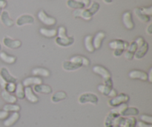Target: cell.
I'll return each mask as SVG.
<instances>
[{"label":"cell","instance_id":"2","mask_svg":"<svg viewBox=\"0 0 152 127\" xmlns=\"http://www.w3.org/2000/svg\"><path fill=\"white\" fill-rule=\"evenodd\" d=\"M78 102L79 104H82V105L90 104L92 105L96 106L99 103V98L95 94L86 92V93H83L81 95H80L78 98Z\"/></svg>","mask_w":152,"mask_h":127},{"label":"cell","instance_id":"3","mask_svg":"<svg viewBox=\"0 0 152 127\" xmlns=\"http://www.w3.org/2000/svg\"><path fill=\"white\" fill-rule=\"evenodd\" d=\"M129 101V96L126 94L121 93L120 95H117V96L114 98H111L108 101V105L111 107H115L121 105L123 104H127L128 101Z\"/></svg>","mask_w":152,"mask_h":127},{"label":"cell","instance_id":"39","mask_svg":"<svg viewBox=\"0 0 152 127\" xmlns=\"http://www.w3.org/2000/svg\"><path fill=\"white\" fill-rule=\"evenodd\" d=\"M137 48H138V47H137V46L136 43L134 41V42H132V43H130V44H129V47H128V48L126 49V51H129V52H131V53H132L134 54L135 52H136V51L137 50Z\"/></svg>","mask_w":152,"mask_h":127},{"label":"cell","instance_id":"30","mask_svg":"<svg viewBox=\"0 0 152 127\" xmlns=\"http://www.w3.org/2000/svg\"><path fill=\"white\" fill-rule=\"evenodd\" d=\"M140 113L139 110H138L137 108L136 107H129L128 106L127 108L126 109L123 113L122 114V117H133V116H137Z\"/></svg>","mask_w":152,"mask_h":127},{"label":"cell","instance_id":"55","mask_svg":"<svg viewBox=\"0 0 152 127\" xmlns=\"http://www.w3.org/2000/svg\"><path fill=\"white\" fill-rule=\"evenodd\" d=\"M102 1H103V2L105 3V4H111V3H112L113 0H102Z\"/></svg>","mask_w":152,"mask_h":127},{"label":"cell","instance_id":"21","mask_svg":"<svg viewBox=\"0 0 152 127\" xmlns=\"http://www.w3.org/2000/svg\"><path fill=\"white\" fill-rule=\"evenodd\" d=\"M20 115L19 112H13L10 116L7 117L4 121V126L6 127H10L13 126L14 123L19 120Z\"/></svg>","mask_w":152,"mask_h":127},{"label":"cell","instance_id":"54","mask_svg":"<svg viewBox=\"0 0 152 127\" xmlns=\"http://www.w3.org/2000/svg\"><path fill=\"white\" fill-rule=\"evenodd\" d=\"M148 80L149 83H152V68L149 71V74H148Z\"/></svg>","mask_w":152,"mask_h":127},{"label":"cell","instance_id":"40","mask_svg":"<svg viewBox=\"0 0 152 127\" xmlns=\"http://www.w3.org/2000/svg\"><path fill=\"white\" fill-rule=\"evenodd\" d=\"M140 9L141 12L144 14L147 15V16H151L152 15V6H149V7H140Z\"/></svg>","mask_w":152,"mask_h":127},{"label":"cell","instance_id":"52","mask_svg":"<svg viewBox=\"0 0 152 127\" xmlns=\"http://www.w3.org/2000/svg\"><path fill=\"white\" fill-rule=\"evenodd\" d=\"M145 32L148 34V35H151L152 34V24H149L148 27L146 28Z\"/></svg>","mask_w":152,"mask_h":127},{"label":"cell","instance_id":"34","mask_svg":"<svg viewBox=\"0 0 152 127\" xmlns=\"http://www.w3.org/2000/svg\"><path fill=\"white\" fill-rule=\"evenodd\" d=\"M128 106H128L127 104H121V105H120V106H118L115 107V108L112 109L111 110V112H112L118 115L121 116L122 114L123 113V112L126 110V109L127 108Z\"/></svg>","mask_w":152,"mask_h":127},{"label":"cell","instance_id":"27","mask_svg":"<svg viewBox=\"0 0 152 127\" xmlns=\"http://www.w3.org/2000/svg\"><path fill=\"white\" fill-rule=\"evenodd\" d=\"M84 44L86 49L89 53H93V52H94L95 48L93 45V37L92 36L88 35L85 37Z\"/></svg>","mask_w":152,"mask_h":127},{"label":"cell","instance_id":"16","mask_svg":"<svg viewBox=\"0 0 152 127\" xmlns=\"http://www.w3.org/2000/svg\"><path fill=\"white\" fill-rule=\"evenodd\" d=\"M119 117H120V115L112 112H110L107 115L106 117H105V121H104V126L113 127L114 126V124H115L116 120H117V119Z\"/></svg>","mask_w":152,"mask_h":127},{"label":"cell","instance_id":"51","mask_svg":"<svg viewBox=\"0 0 152 127\" xmlns=\"http://www.w3.org/2000/svg\"><path fill=\"white\" fill-rule=\"evenodd\" d=\"M6 84H7V82H6L5 80H4V79L1 77V75H0V86H1L3 89H4V87H5Z\"/></svg>","mask_w":152,"mask_h":127},{"label":"cell","instance_id":"20","mask_svg":"<svg viewBox=\"0 0 152 127\" xmlns=\"http://www.w3.org/2000/svg\"><path fill=\"white\" fill-rule=\"evenodd\" d=\"M0 20H1V23L6 27H12L14 25V22L10 19V15L7 10H2L1 16H0Z\"/></svg>","mask_w":152,"mask_h":127},{"label":"cell","instance_id":"25","mask_svg":"<svg viewBox=\"0 0 152 127\" xmlns=\"http://www.w3.org/2000/svg\"><path fill=\"white\" fill-rule=\"evenodd\" d=\"M1 98H2V99L4 100L5 102H7V104H16V101H17V98H16V96L11 95L10 93H8V92H6L5 90H3L2 92H1Z\"/></svg>","mask_w":152,"mask_h":127},{"label":"cell","instance_id":"31","mask_svg":"<svg viewBox=\"0 0 152 127\" xmlns=\"http://www.w3.org/2000/svg\"><path fill=\"white\" fill-rule=\"evenodd\" d=\"M15 93H16V98L18 99L22 100L25 98V88L22 83H19L16 85Z\"/></svg>","mask_w":152,"mask_h":127},{"label":"cell","instance_id":"17","mask_svg":"<svg viewBox=\"0 0 152 127\" xmlns=\"http://www.w3.org/2000/svg\"><path fill=\"white\" fill-rule=\"evenodd\" d=\"M0 75L7 83H16V80H17L16 77H13L10 74V71H8V69L5 68V67H2L1 68V70H0Z\"/></svg>","mask_w":152,"mask_h":127},{"label":"cell","instance_id":"24","mask_svg":"<svg viewBox=\"0 0 152 127\" xmlns=\"http://www.w3.org/2000/svg\"><path fill=\"white\" fill-rule=\"evenodd\" d=\"M32 74L36 77H49L50 76V72L48 69L44 68H35L32 70Z\"/></svg>","mask_w":152,"mask_h":127},{"label":"cell","instance_id":"29","mask_svg":"<svg viewBox=\"0 0 152 127\" xmlns=\"http://www.w3.org/2000/svg\"><path fill=\"white\" fill-rule=\"evenodd\" d=\"M39 33L44 37L48 38H53L57 35V30L48 29V28H42L39 29Z\"/></svg>","mask_w":152,"mask_h":127},{"label":"cell","instance_id":"18","mask_svg":"<svg viewBox=\"0 0 152 127\" xmlns=\"http://www.w3.org/2000/svg\"><path fill=\"white\" fill-rule=\"evenodd\" d=\"M43 83L42 80L40 77H29L25 78L22 82V85L25 87H28V86H36V85L42 84Z\"/></svg>","mask_w":152,"mask_h":127},{"label":"cell","instance_id":"12","mask_svg":"<svg viewBox=\"0 0 152 127\" xmlns=\"http://www.w3.org/2000/svg\"><path fill=\"white\" fill-rule=\"evenodd\" d=\"M25 98L31 104H37L39 101V98L35 95L31 86L25 88Z\"/></svg>","mask_w":152,"mask_h":127},{"label":"cell","instance_id":"42","mask_svg":"<svg viewBox=\"0 0 152 127\" xmlns=\"http://www.w3.org/2000/svg\"><path fill=\"white\" fill-rule=\"evenodd\" d=\"M134 42H135V43H136L137 46L138 48L141 47V46H142V45H143L144 43H145V40H144L143 37H137V40H135Z\"/></svg>","mask_w":152,"mask_h":127},{"label":"cell","instance_id":"15","mask_svg":"<svg viewBox=\"0 0 152 127\" xmlns=\"http://www.w3.org/2000/svg\"><path fill=\"white\" fill-rule=\"evenodd\" d=\"M82 65L80 64L75 63L71 60H65L62 62V68L65 71H74L82 68Z\"/></svg>","mask_w":152,"mask_h":127},{"label":"cell","instance_id":"35","mask_svg":"<svg viewBox=\"0 0 152 127\" xmlns=\"http://www.w3.org/2000/svg\"><path fill=\"white\" fill-rule=\"evenodd\" d=\"M137 122V119L134 117H129L126 118L123 127H136Z\"/></svg>","mask_w":152,"mask_h":127},{"label":"cell","instance_id":"9","mask_svg":"<svg viewBox=\"0 0 152 127\" xmlns=\"http://www.w3.org/2000/svg\"><path fill=\"white\" fill-rule=\"evenodd\" d=\"M108 46L111 49L117 50V49H122V50L126 51L129 46V43L128 42L123 41L122 40H114L108 43Z\"/></svg>","mask_w":152,"mask_h":127},{"label":"cell","instance_id":"33","mask_svg":"<svg viewBox=\"0 0 152 127\" xmlns=\"http://www.w3.org/2000/svg\"><path fill=\"white\" fill-rule=\"evenodd\" d=\"M20 109L21 107L16 104H7L4 105V107H3V110L7 112H19Z\"/></svg>","mask_w":152,"mask_h":127},{"label":"cell","instance_id":"48","mask_svg":"<svg viewBox=\"0 0 152 127\" xmlns=\"http://www.w3.org/2000/svg\"><path fill=\"white\" fill-rule=\"evenodd\" d=\"M83 9H77V10H74V11L73 12V16L75 18H79L81 16V12Z\"/></svg>","mask_w":152,"mask_h":127},{"label":"cell","instance_id":"14","mask_svg":"<svg viewBox=\"0 0 152 127\" xmlns=\"http://www.w3.org/2000/svg\"><path fill=\"white\" fill-rule=\"evenodd\" d=\"M34 92L37 94H44V95H50L52 93V88L48 85L39 84L34 86Z\"/></svg>","mask_w":152,"mask_h":127},{"label":"cell","instance_id":"47","mask_svg":"<svg viewBox=\"0 0 152 127\" xmlns=\"http://www.w3.org/2000/svg\"><path fill=\"white\" fill-rule=\"evenodd\" d=\"M9 116V112H7L5 111H0V120H4L6 119Z\"/></svg>","mask_w":152,"mask_h":127},{"label":"cell","instance_id":"4","mask_svg":"<svg viewBox=\"0 0 152 127\" xmlns=\"http://www.w3.org/2000/svg\"><path fill=\"white\" fill-rule=\"evenodd\" d=\"M37 17H38L39 20L43 24L46 25H49V26H52L54 25L56 23V19L54 17L48 16L45 10H41L38 12L37 13Z\"/></svg>","mask_w":152,"mask_h":127},{"label":"cell","instance_id":"53","mask_svg":"<svg viewBox=\"0 0 152 127\" xmlns=\"http://www.w3.org/2000/svg\"><path fill=\"white\" fill-rule=\"evenodd\" d=\"M7 2L6 0H0V8L3 9L7 6Z\"/></svg>","mask_w":152,"mask_h":127},{"label":"cell","instance_id":"56","mask_svg":"<svg viewBox=\"0 0 152 127\" xmlns=\"http://www.w3.org/2000/svg\"><path fill=\"white\" fill-rule=\"evenodd\" d=\"M1 12H2V9L0 8V16H1Z\"/></svg>","mask_w":152,"mask_h":127},{"label":"cell","instance_id":"38","mask_svg":"<svg viewBox=\"0 0 152 127\" xmlns=\"http://www.w3.org/2000/svg\"><path fill=\"white\" fill-rule=\"evenodd\" d=\"M57 35L59 37H68L67 35V31L66 28L64 26L59 27L57 30Z\"/></svg>","mask_w":152,"mask_h":127},{"label":"cell","instance_id":"1","mask_svg":"<svg viewBox=\"0 0 152 127\" xmlns=\"http://www.w3.org/2000/svg\"><path fill=\"white\" fill-rule=\"evenodd\" d=\"M99 7H100V5L97 1H93L91 4L90 7L88 8L83 9L81 13V18L86 21L91 20L94 15L96 14L98 10H99Z\"/></svg>","mask_w":152,"mask_h":127},{"label":"cell","instance_id":"26","mask_svg":"<svg viewBox=\"0 0 152 127\" xmlns=\"http://www.w3.org/2000/svg\"><path fill=\"white\" fill-rule=\"evenodd\" d=\"M66 93L65 92H62V91H59V92H56V93H54L52 95L51 98H50V101L53 104H57V103L66 99Z\"/></svg>","mask_w":152,"mask_h":127},{"label":"cell","instance_id":"19","mask_svg":"<svg viewBox=\"0 0 152 127\" xmlns=\"http://www.w3.org/2000/svg\"><path fill=\"white\" fill-rule=\"evenodd\" d=\"M105 38V34L103 31L98 32L94 37H93V45L95 49H99L102 46V41Z\"/></svg>","mask_w":152,"mask_h":127},{"label":"cell","instance_id":"46","mask_svg":"<svg viewBox=\"0 0 152 127\" xmlns=\"http://www.w3.org/2000/svg\"><path fill=\"white\" fill-rule=\"evenodd\" d=\"M137 127H152V124H149V123H145L140 120V121L137 122Z\"/></svg>","mask_w":152,"mask_h":127},{"label":"cell","instance_id":"50","mask_svg":"<svg viewBox=\"0 0 152 127\" xmlns=\"http://www.w3.org/2000/svg\"><path fill=\"white\" fill-rule=\"evenodd\" d=\"M117 95V92L115 90V89H111V92H110L109 95H108V97H110V98H114V97H116Z\"/></svg>","mask_w":152,"mask_h":127},{"label":"cell","instance_id":"41","mask_svg":"<svg viewBox=\"0 0 152 127\" xmlns=\"http://www.w3.org/2000/svg\"><path fill=\"white\" fill-rule=\"evenodd\" d=\"M141 121L145 122V123L152 124V117L151 115H142L140 116Z\"/></svg>","mask_w":152,"mask_h":127},{"label":"cell","instance_id":"22","mask_svg":"<svg viewBox=\"0 0 152 127\" xmlns=\"http://www.w3.org/2000/svg\"><path fill=\"white\" fill-rule=\"evenodd\" d=\"M72 62H75V63L80 64L82 66H88L90 65L91 62L88 59V58L84 56H74L71 58L70 59Z\"/></svg>","mask_w":152,"mask_h":127},{"label":"cell","instance_id":"23","mask_svg":"<svg viewBox=\"0 0 152 127\" xmlns=\"http://www.w3.org/2000/svg\"><path fill=\"white\" fill-rule=\"evenodd\" d=\"M134 13L135 16H137L138 19L140 21H141L142 22H144V23H148V22H150L151 20V17L149 16H147V15L144 14L141 12L140 7H136L134 10Z\"/></svg>","mask_w":152,"mask_h":127},{"label":"cell","instance_id":"5","mask_svg":"<svg viewBox=\"0 0 152 127\" xmlns=\"http://www.w3.org/2000/svg\"><path fill=\"white\" fill-rule=\"evenodd\" d=\"M35 19L31 14H22L16 19V25L18 27H22L27 25H33L34 24Z\"/></svg>","mask_w":152,"mask_h":127},{"label":"cell","instance_id":"45","mask_svg":"<svg viewBox=\"0 0 152 127\" xmlns=\"http://www.w3.org/2000/svg\"><path fill=\"white\" fill-rule=\"evenodd\" d=\"M134 54L127 51H126L124 52V57L126 59L132 60V59H134Z\"/></svg>","mask_w":152,"mask_h":127},{"label":"cell","instance_id":"28","mask_svg":"<svg viewBox=\"0 0 152 127\" xmlns=\"http://www.w3.org/2000/svg\"><path fill=\"white\" fill-rule=\"evenodd\" d=\"M0 59L7 64H13L16 62V57L11 55H8L6 52L0 51Z\"/></svg>","mask_w":152,"mask_h":127},{"label":"cell","instance_id":"57","mask_svg":"<svg viewBox=\"0 0 152 127\" xmlns=\"http://www.w3.org/2000/svg\"><path fill=\"white\" fill-rule=\"evenodd\" d=\"M1 49H2V47H1V43H0V51H1Z\"/></svg>","mask_w":152,"mask_h":127},{"label":"cell","instance_id":"13","mask_svg":"<svg viewBox=\"0 0 152 127\" xmlns=\"http://www.w3.org/2000/svg\"><path fill=\"white\" fill-rule=\"evenodd\" d=\"M93 71L95 74L101 76L103 78V80L111 77V73L109 72V71L107 68H105V67L101 66V65H94L93 67Z\"/></svg>","mask_w":152,"mask_h":127},{"label":"cell","instance_id":"36","mask_svg":"<svg viewBox=\"0 0 152 127\" xmlns=\"http://www.w3.org/2000/svg\"><path fill=\"white\" fill-rule=\"evenodd\" d=\"M98 90H99V92H100L102 95H105V96H108V95H109L110 92H111V88L108 87V86H105L104 84H101V85H99L97 87ZM113 89V88H112Z\"/></svg>","mask_w":152,"mask_h":127},{"label":"cell","instance_id":"6","mask_svg":"<svg viewBox=\"0 0 152 127\" xmlns=\"http://www.w3.org/2000/svg\"><path fill=\"white\" fill-rule=\"evenodd\" d=\"M3 45L10 49H17L22 46V42L19 40H13L9 37H4L2 40Z\"/></svg>","mask_w":152,"mask_h":127},{"label":"cell","instance_id":"44","mask_svg":"<svg viewBox=\"0 0 152 127\" xmlns=\"http://www.w3.org/2000/svg\"><path fill=\"white\" fill-rule=\"evenodd\" d=\"M124 52V50H122V49H117V50H114L113 55H114V57H119L122 56V54H123Z\"/></svg>","mask_w":152,"mask_h":127},{"label":"cell","instance_id":"7","mask_svg":"<svg viewBox=\"0 0 152 127\" xmlns=\"http://www.w3.org/2000/svg\"><path fill=\"white\" fill-rule=\"evenodd\" d=\"M55 43L60 47H69L74 43V38L73 37H56Z\"/></svg>","mask_w":152,"mask_h":127},{"label":"cell","instance_id":"11","mask_svg":"<svg viewBox=\"0 0 152 127\" xmlns=\"http://www.w3.org/2000/svg\"><path fill=\"white\" fill-rule=\"evenodd\" d=\"M149 49V46H148V43L145 42L143 45H142L141 47L138 48L137 50L136 51L134 54V58L135 59H137V60H140V59H142L146 55V54L148 53V51Z\"/></svg>","mask_w":152,"mask_h":127},{"label":"cell","instance_id":"8","mask_svg":"<svg viewBox=\"0 0 152 127\" xmlns=\"http://www.w3.org/2000/svg\"><path fill=\"white\" fill-rule=\"evenodd\" d=\"M129 77L134 80H140L142 81L148 80V74L140 70H132L129 73Z\"/></svg>","mask_w":152,"mask_h":127},{"label":"cell","instance_id":"10","mask_svg":"<svg viewBox=\"0 0 152 127\" xmlns=\"http://www.w3.org/2000/svg\"><path fill=\"white\" fill-rule=\"evenodd\" d=\"M123 22L125 27L129 30L134 28V22L132 19V14L130 11H126L123 14Z\"/></svg>","mask_w":152,"mask_h":127},{"label":"cell","instance_id":"49","mask_svg":"<svg viewBox=\"0 0 152 127\" xmlns=\"http://www.w3.org/2000/svg\"><path fill=\"white\" fill-rule=\"evenodd\" d=\"M75 1L83 4L85 7H88L91 3V0H75Z\"/></svg>","mask_w":152,"mask_h":127},{"label":"cell","instance_id":"37","mask_svg":"<svg viewBox=\"0 0 152 127\" xmlns=\"http://www.w3.org/2000/svg\"><path fill=\"white\" fill-rule=\"evenodd\" d=\"M4 89L8 93H13L16 90V84L15 83H7Z\"/></svg>","mask_w":152,"mask_h":127},{"label":"cell","instance_id":"32","mask_svg":"<svg viewBox=\"0 0 152 127\" xmlns=\"http://www.w3.org/2000/svg\"><path fill=\"white\" fill-rule=\"evenodd\" d=\"M66 5L69 8L74 9V10H77V9H84L86 7L83 4L75 1V0H67Z\"/></svg>","mask_w":152,"mask_h":127},{"label":"cell","instance_id":"43","mask_svg":"<svg viewBox=\"0 0 152 127\" xmlns=\"http://www.w3.org/2000/svg\"><path fill=\"white\" fill-rule=\"evenodd\" d=\"M104 85L112 89L113 88V80L111 79V77H109V78H107L104 80Z\"/></svg>","mask_w":152,"mask_h":127}]
</instances>
